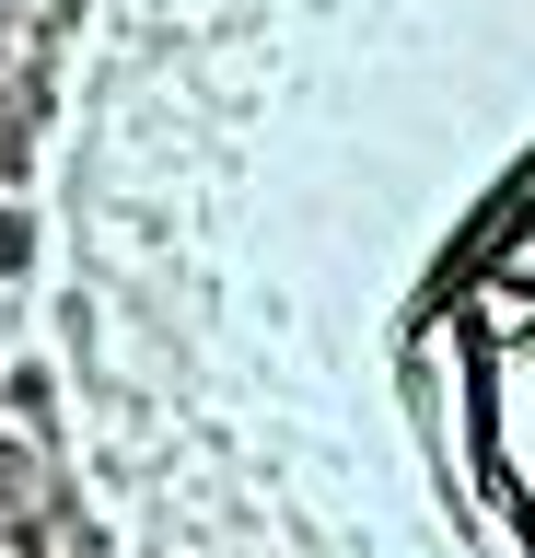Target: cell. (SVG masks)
I'll return each instance as SVG.
<instances>
[{"label":"cell","mask_w":535,"mask_h":558,"mask_svg":"<svg viewBox=\"0 0 535 558\" xmlns=\"http://www.w3.org/2000/svg\"><path fill=\"white\" fill-rule=\"evenodd\" d=\"M47 256L141 558H535V0H82Z\"/></svg>","instance_id":"6da1fadb"},{"label":"cell","mask_w":535,"mask_h":558,"mask_svg":"<svg viewBox=\"0 0 535 558\" xmlns=\"http://www.w3.org/2000/svg\"><path fill=\"white\" fill-rule=\"evenodd\" d=\"M47 338V314H36V291H24V279L0 268V373H24V349Z\"/></svg>","instance_id":"7a4b0ae2"}]
</instances>
